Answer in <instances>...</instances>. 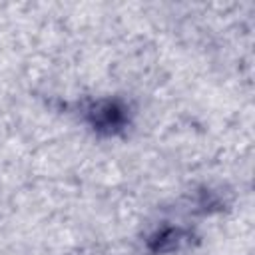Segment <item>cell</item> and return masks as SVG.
Wrapping results in <instances>:
<instances>
[{
	"instance_id": "obj_2",
	"label": "cell",
	"mask_w": 255,
	"mask_h": 255,
	"mask_svg": "<svg viewBox=\"0 0 255 255\" xmlns=\"http://www.w3.org/2000/svg\"><path fill=\"white\" fill-rule=\"evenodd\" d=\"M193 239L189 229L183 227H161L155 233L149 235L147 239V249L151 253H169V251H177L185 245H189Z\"/></svg>"
},
{
	"instance_id": "obj_1",
	"label": "cell",
	"mask_w": 255,
	"mask_h": 255,
	"mask_svg": "<svg viewBox=\"0 0 255 255\" xmlns=\"http://www.w3.org/2000/svg\"><path fill=\"white\" fill-rule=\"evenodd\" d=\"M82 116L86 124L102 135H116L124 131L126 126L129 124V110L118 98L90 100L84 104Z\"/></svg>"
}]
</instances>
